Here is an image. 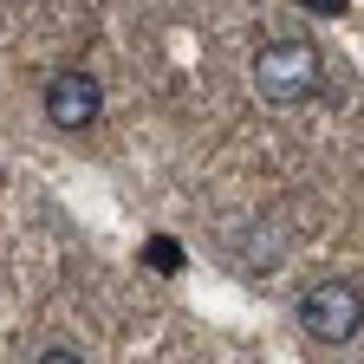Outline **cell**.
Returning a JSON list of instances; mask_svg holds the SVG:
<instances>
[{
	"label": "cell",
	"mask_w": 364,
	"mask_h": 364,
	"mask_svg": "<svg viewBox=\"0 0 364 364\" xmlns=\"http://www.w3.org/2000/svg\"><path fill=\"white\" fill-rule=\"evenodd\" d=\"M144 254H150V267H163V273H176V267H182V254H176V241H150Z\"/></svg>",
	"instance_id": "277c9868"
},
{
	"label": "cell",
	"mask_w": 364,
	"mask_h": 364,
	"mask_svg": "<svg viewBox=\"0 0 364 364\" xmlns=\"http://www.w3.org/2000/svg\"><path fill=\"white\" fill-rule=\"evenodd\" d=\"M39 364H85L78 351H65V345H53V351H39Z\"/></svg>",
	"instance_id": "5b68a950"
},
{
	"label": "cell",
	"mask_w": 364,
	"mask_h": 364,
	"mask_svg": "<svg viewBox=\"0 0 364 364\" xmlns=\"http://www.w3.org/2000/svg\"><path fill=\"white\" fill-rule=\"evenodd\" d=\"M46 124H59V130H85V124H98V111H105V91H98V78L91 72H78V65H65V72H53L46 78Z\"/></svg>",
	"instance_id": "3957f363"
},
{
	"label": "cell",
	"mask_w": 364,
	"mask_h": 364,
	"mask_svg": "<svg viewBox=\"0 0 364 364\" xmlns=\"http://www.w3.org/2000/svg\"><path fill=\"white\" fill-rule=\"evenodd\" d=\"M299 326H306L318 345L358 338V326H364V293H358V280H345V273L312 280V287L299 293Z\"/></svg>",
	"instance_id": "7a4b0ae2"
},
{
	"label": "cell",
	"mask_w": 364,
	"mask_h": 364,
	"mask_svg": "<svg viewBox=\"0 0 364 364\" xmlns=\"http://www.w3.org/2000/svg\"><path fill=\"white\" fill-rule=\"evenodd\" d=\"M318 46L306 33H287V39H267L254 53V91L267 105H306L318 91Z\"/></svg>",
	"instance_id": "6da1fadb"
}]
</instances>
